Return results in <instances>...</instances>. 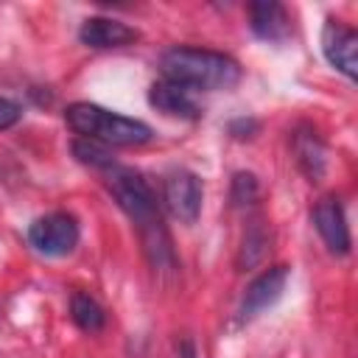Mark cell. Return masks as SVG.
<instances>
[{"label": "cell", "instance_id": "1", "mask_svg": "<svg viewBox=\"0 0 358 358\" xmlns=\"http://www.w3.org/2000/svg\"><path fill=\"white\" fill-rule=\"evenodd\" d=\"M106 187L115 196V201L120 204V210L134 221L140 241L145 246V255L151 260V266L157 271H168L173 268V249H171V238L162 227V215L157 207V196L151 190V185L131 168H120V165H109L106 171Z\"/></svg>", "mask_w": 358, "mask_h": 358}, {"label": "cell", "instance_id": "2", "mask_svg": "<svg viewBox=\"0 0 358 358\" xmlns=\"http://www.w3.org/2000/svg\"><path fill=\"white\" fill-rule=\"evenodd\" d=\"M162 76L187 90H229L241 81V64L207 48H168L159 59Z\"/></svg>", "mask_w": 358, "mask_h": 358}, {"label": "cell", "instance_id": "3", "mask_svg": "<svg viewBox=\"0 0 358 358\" xmlns=\"http://www.w3.org/2000/svg\"><path fill=\"white\" fill-rule=\"evenodd\" d=\"M64 120L76 134L101 145H143L151 140L148 123L109 112L98 103H70Z\"/></svg>", "mask_w": 358, "mask_h": 358}, {"label": "cell", "instance_id": "4", "mask_svg": "<svg viewBox=\"0 0 358 358\" xmlns=\"http://www.w3.org/2000/svg\"><path fill=\"white\" fill-rule=\"evenodd\" d=\"M28 243L45 257L70 255L78 243V224L67 213H48L28 227Z\"/></svg>", "mask_w": 358, "mask_h": 358}, {"label": "cell", "instance_id": "5", "mask_svg": "<svg viewBox=\"0 0 358 358\" xmlns=\"http://www.w3.org/2000/svg\"><path fill=\"white\" fill-rule=\"evenodd\" d=\"M162 199L168 213L179 224H193L201 213V182L190 171H173L165 176Z\"/></svg>", "mask_w": 358, "mask_h": 358}, {"label": "cell", "instance_id": "6", "mask_svg": "<svg viewBox=\"0 0 358 358\" xmlns=\"http://www.w3.org/2000/svg\"><path fill=\"white\" fill-rule=\"evenodd\" d=\"M322 53L324 59L344 73L350 81L358 76V34L338 20H327L322 28Z\"/></svg>", "mask_w": 358, "mask_h": 358}, {"label": "cell", "instance_id": "7", "mask_svg": "<svg viewBox=\"0 0 358 358\" xmlns=\"http://www.w3.org/2000/svg\"><path fill=\"white\" fill-rule=\"evenodd\" d=\"M285 282H288V266H271V268H266L263 274H257V277L249 282L246 294H243L241 319L249 322V319H255L257 313H263L266 308H271V305L282 296Z\"/></svg>", "mask_w": 358, "mask_h": 358}, {"label": "cell", "instance_id": "8", "mask_svg": "<svg viewBox=\"0 0 358 358\" xmlns=\"http://www.w3.org/2000/svg\"><path fill=\"white\" fill-rule=\"evenodd\" d=\"M313 227H316V232L322 235L324 246L333 255H347L350 252L352 238H350V227H347V218H344V210H341L338 199L324 196V199L316 201V207H313Z\"/></svg>", "mask_w": 358, "mask_h": 358}, {"label": "cell", "instance_id": "9", "mask_svg": "<svg viewBox=\"0 0 358 358\" xmlns=\"http://www.w3.org/2000/svg\"><path fill=\"white\" fill-rule=\"evenodd\" d=\"M137 31L120 20H112V17H90L81 22L78 28V39L87 45V48H123V45H131L137 42Z\"/></svg>", "mask_w": 358, "mask_h": 358}, {"label": "cell", "instance_id": "10", "mask_svg": "<svg viewBox=\"0 0 358 358\" xmlns=\"http://www.w3.org/2000/svg\"><path fill=\"white\" fill-rule=\"evenodd\" d=\"M148 101L157 112L168 115V117H182V120H193L201 115L196 98H193V90L182 87V84H173V81H157L151 90H148Z\"/></svg>", "mask_w": 358, "mask_h": 358}, {"label": "cell", "instance_id": "11", "mask_svg": "<svg viewBox=\"0 0 358 358\" xmlns=\"http://www.w3.org/2000/svg\"><path fill=\"white\" fill-rule=\"evenodd\" d=\"M249 25L266 42H282L291 34V17L282 3L260 0L249 6Z\"/></svg>", "mask_w": 358, "mask_h": 358}, {"label": "cell", "instance_id": "12", "mask_svg": "<svg viewBox=\"0 0 358 358\" xmlns=\"http://www.w3.org/2000/svg\"><path fill=\"white\" fill-rule=\"evenodd\" d=\"M294 157H296V165L302 168V173L310 182H319L324 176V171H327V148L316 137V131L299 129L294 134Z\"/></svg>", "mask_w": 358, "mask_h": 358}, {"label": "cell", "instance_id": "13", "mask_svg": "<svg viewBox=\"0 0 358 358\" xmlns=\"http://www.w3.org/2000/svg\"><path fill=\"white\" fill-rule=\"evenodd\" d=\"M70 316L84 333H98L106 324L103 308L90 296V294H73L70 299Z\"/></svg>", "mask_w": 358, "mask_h": 358}, {"label": "cell", "instance_id": "14", "mask_svg": "<svg viewBox=\"0 0 358 358\" xmlns=\"http://www.w3.org/2000/svg\"><path fill=\"white\" fill-rule=\"evenodd\" d=\"M266 246H268V235H266V229H263L260 221H257V224H252L249 232L243 235V246H241L238 263H241L243 268L257 266V263L263 260V255H266Z\"/></svg>", "mask_w": 358, "mask_h": 358}, {"label": "cell", "instance_id": "15", "mask_svg": "<svg viewBox=\"0 0 358 358\" xmlns=\"http://www.w3.org/2000/svg\"><path fill=\"white\" fill-rule=\"evenodd\" d=\"M73 154H76V159L78 162H84V165H90V168H101V171H106L109 165H115V159H112V154L106 151V145H101V143H95V140H76L73 143Z\"/></svg>", "mask_w": 358, "mask_h": 358}, {"label": "cell", "instance_id": "16", "mask_svg": "<svg viewBox=\"0 0 358 358\" xmlns=\"http://www.w3.org/2000/svg\"><path fill=\"white\" fill-rule=\"evenodd\" d=\"M257 199V179L252 173H235L232 179V201L235 204H252Z\"/></svg>", "mask_w": 358, "mask_h": 358}, {"label": "cell", "instance_id": "17", "mask_svg": "<svg viewBox=\"0 0 358 358\" xmlns=\"http://www.w3.org/2000/svg\"><path fill=\"white\" fill-rule=\"evenodd\" d=\"M20 106L14 103V101H8V98H0V131L3 129H11L17 120H20Z\"/></svg>", "mask_w": 358, "mask_h": 358}]
</instances>
